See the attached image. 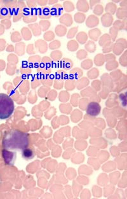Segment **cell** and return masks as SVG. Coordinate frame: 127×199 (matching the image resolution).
<instances>
[{
	"label": "cell",
	"instance_id": "1",
	"mask_svg": "<svg viewBox=\"0 0 127 199\" xmlns=\"http://www.w3.org/2000/svg\"><path fill=\"white\" fill-rule=\"evenodd\" d=\"M29 144V135L26 132L13 129L8 132L3 140V146L6 149L20 151L26 149Z\"/></svg>",
	"mask_w": 127,
	"mask_h": 199
},
{
	"label": "cell",
	"instance_id": "2",
	"mask_svg": "<svg viewBox=\"0 0 127 199\" xmlns=\"http://www.w3.org/2000/svg\"><path fill=\"white\" fill-rule=\"evenodd\" d=\"M14 108L13 100L5 93H0V119L10 117L14 112Z\"/></svg>",
	"mask_w": 127,
	"mask_h": 199
},
{
	"label": "cell",
	"instance_id": "3",
	"mask_svg": "<svg viewBox=\"0 0 127 199\" xmlns=\"http://www.w3.org/2000/svg\"><path fill=\"white\" fill-rule=\"evenodd\" d=\"M101 107L100 105L96 102H91L87 105L86 113L91 117H95L98 116L101 112Z\"/></svg>",
	"mask_w": 127,
	"mask_h": 199
},
{
	"label": "cell",
	"instance_id": "4",
	"mask_svg": "<svg viewBox=\"0 0 127 199\" xmlns=\"http://www.w3.org/2000/svg\"><path fill=\"white\" fill-rule=\"evenodd\" d=\"M38 17L41 20H48L52 17L50 14V8L49 7H43L39 8Z\"/></svg>",
	"mask_w": 127,
	"mask_h": 199
},
{
	"label": "cell",
	"instance_id": "5",
	"mask_svg": "<svg viewBox=\"0 0 127 199\" xmlns=\"http://www.w3.org/2000/svg\"><path fill=\"white\" fill-rule=\"evenodd\" d=\"M59 22L63 25V26L69 27L73 23V20H72V17L71 14H65L60 17Z\"/></svg>",
	"mask_w": 127,
	"mask_h": 199
},
{
	"label": "cell",
	"instance_id": "6",
	"mask_svg": "<svg viewBox=\"0 0 127 199\" xmlns=\"http://www.w3.org/2000/svg\"><path fill=\"white\" fill-rule=\"evenodd\" d=\"M99 24V18L94 16V15H90L86 19V26L90 28H95L97 26H98Z\"/></svg>",
	"mask_w": 127,
	"mask_h": 199
},
{
	"label": "cell",
	"instance_id": "7",
	"mask_svg": "<svg viewBox=\"0 0 127 199\" xmlns=\"http://www.w3.org/2000/svg\"><path fill=\"white\" fill-rule=\"evenodd\" d=\"M63 9L60 4H55L50 8V14L53 17H59L63 14Z\"/></svg>",
	"mask_w": 127,
	"mask_h": 199
},
{
	"label": "cell",
	"instance_id": "8",
	"mask_svg": "<svg viewBox=\"0 0 127 199\" xmlns=\"http://www.w3.org/2000/svg\"><path fill=\"white\" fill-rule=\"evenodd\" d=\"M113 20L114 19L113 16H111V14H109L107 13L104 14L101 17V22L102 25L104 27H106V28L110 27L113 25Z\"/></svg>",
	"mask_w": 127,
	"mask_h": 199
},
{
	"label": "cell",
	"instance_id": "9",
	"mask_svg": "<svg viewBox=\"0 0 127 199\" xmlns=\"http://www.w3.org/2000/svg\"><path fill=\"white\" fill-rule=\"evenodd\" d=\"M35 46L36 49H38L39 52L41 53L46 52L48 49V45L46 41L44 40H39L35 42Z\"/></svg>",
	"mask_w": 127,
	"mask_h": 199
},
{
	"label": "cell",
	"instance_id": "10",
	"mask_svg": "<svg viewBox=\"0 0 127 199\" xmlns=\"http://www.w3.org/2000/svg\"><path fill=\"white\" fill-rule=\"evenodd\" d=\"M76 8L78 11L85 13L88 11L90 6L87 1H78L76 4Z\"/></svg>",
	"mask_w": 127,
	"mask_h": 199
},
{
	"label": "cell",
	"instance_id": "11",
	"mask_svg": "<svg viewBox=\"0 0 127 199\" xmlns=\"http://www.w3.org/2000/svg\"><path fill=\"white\" fill-rule=\"evenodd\" d=\"M101 35V31L98 28H93L88 31V37L92 41H97Z\"/></svg>",
	"mask_w": 127,
	"mask_h": 199
},
{
	"label": "cell",
	"instance_id": "12",
	"mask_svg": "<svg viewBox=\"0 0 127 199\" xmlns=\"http://www.w3.org/2000/svg\"><path fill=\"white\" fill-rule=\"evenodd\" d=\"M29 29L32 31V34L35 37H38L41 34L42 30L38 23H32L28 25Z\"/></svg>",
	"mask_w": 127,
	"mask_h": 199
},
{
	"label": "cell",
	"instance_id": "13",
	"mask_svg": "<svg viewBox=\"0 0 127 199\" xmlns=\"http://www.w3.org/2000/svg\"><path fill=\"white\" fill-rule=\"evenodd\" d=\"M113 27L115 29H116L118 31L120 30L125 29L127 30L126 29V19H123L122 21L120 20H118L114 21V22L113 23Z\"/></svg>",
	"mask_w": 127,
	"mask_h": 199
},
{
	"label": "cell",
	"instance_id": "14",
	"mask_svg": "<svg viewBox=\"0 0 127 199\" xmlns=\"http://www.w3.org/2000/svg\"><path fill=\"white\" fill-rule=\"evenodd\" d=\"M105 10L107 14H111V16H113V15H114L116 12L117 6L115 3H114L113 2L108 3L106 6H105Z\"/></svg>",
	"mask_w": 127,
	"mask_h": 199
},
{
	"label": "cell",
	"instance_id": "15",
	"mask_svg": "<svg viewBox=\"0 0 127 199\" xmlns=\"http://www.w3.org/2000/svg\"><path fill=\"white\" fill-rule=\"evenodd\" d=\"M76 40L78 43L83 45L86 43L88 40V35L84 31L78 33L76 35Z\"/></svg>",
	"mask_w": 127,
	"mask_h": 199
},
{
	"label": "cell",
	"instance_id": "16",
	"mask_svg": "<svg viewBox=\"0 0 127 199\" xmlns=\"http://www.w3.org/2000/svg\"><path fill=\"white\" fill-rule=\"evenodd\" d=\"M55 31L57 36H59L60 37H63V36L66 35V33H67V28L62 25H57L55 27Z\"/></svg>",
	"mask_w": 127,
	"mask_h": 199
},
{
	"label": "cell",
	"instance_id": "17",
	"mask_svg": "<svg viewBox=\"0 0 127 199\" xmlns=\"http://www.w3.org/2000/svg\"><path fill=\"white\" fill-rule=\"evenodd\" d=\"M21 33H22V37L26 41L30 40L32 38V32L29 28L26 27H24L21 30Z\"/></svg>",
	"mask_w": 127,
	"mask_h": 199
},
{
	"label": "cell",
	"instance_id": "18",
	"mask_svg": "<svg viewBox=\"0 0 127 199\" xmlns=\"http://www.w3.org/2000/svg\"><path fill=\"white\" fill-rule=\"evenodd\" d=\"M63 9L66 12H71L74 10V5L73 3L70 1H65L63 3Z\"/></svg>",
	"mask_w": 127,
	"mask_h": 199
},
{
	"label": "cell",
	"instance_id": "19",
	"mask_svg": "<svg viewBox=\"0 0 127 199\" xmlns=\"http://www.w3.org/2000/svg\"><path fill=\"white\" fill-rule=\"evenodd\" d=\"M110 42H111V39L109 35L105 33V34L102 35L101 37L99 38V44L100 46L103 47L105 44H106Z\"/></svg>",
	"mask_w": 127,
	"mask_h": 199
},
{
	"label": "cell",
	"instance_id": "20",
	"mask_svg": "<svg viewBox=\"0 0 127 199\" xmlns=\"http://www.w3.org/2000/svg\"><path fill=\"white\" fill-rule=\"evenodd\" d=\"M116 17L119 19H122V20L127 17V9L123 8H118L117 10Z\"/></svg>",
	"mask_w": 127,
	"mask_h": 199
},
{
	"label": "cell",
	"instance_id": "21",
	"mask_svg": "<svg viewBox=\"0 0 127 199\" xmlns=\"http://www.w3.org/2000/svg\"><path fill=\"white\" fill-rule=\"evenodd\" d=\"M86 19L85 14L81 12H78L74 16V20L78 24L83 23Z\"/></svg>",
	"mask_w": 127,
	"mask_h": 199
},
{
	"label": "cell",
	"instance_id": "22",
	"mask_svg": "<svg viewBox=\"0 0 127 199\" xmlns=\"http://www.w3.org/2000/svg\"><path fill=\"white\" fill-rule=\"evenodd\" d=\"M68 49L70 51L76 50L79 47V44L78 42L75 40H71L68 42Z\"/></svg>",
	"mask_w": 127,
	"mask_h": 199
},
{
	"label": "cell",
	"instance_id": "23",
	"mask_svg": "<svg viewBox=\"0 0 127 199\" xmlns=\"http://www.w3.org/2000/svg\"><path fill=\"white\" fill-rule=\"evenodd\" d=\"M93 12L94 14V16H101V15L104 12V7L102 5L98 4L95 5L94 7L93 8Z\"/></svg>",
	"mask_w": 127,
	"mask_h": 199
},
{
	"label": "cell",
	"instance_id": "24",
	"mask_svg": "<svg viewBox=\"0 0 127 199\" xmlns=\"http://www.w3.org/2000/svg\"><path fill=\"white\" fill-rule=\"evenodd\" d=\"M85 49L86 50L90 52H93L96 49V45L95 42L92 40H89L86 42L85 46Z\"/></svg>",
	"mask_w": 127,
	"mask_h": 199
},
{
	"label": "cell",
	"instance_id": "25",
	"mask_svg": "<svg viewBox=\"0 0 127 199\" xmlns=\"http://www.w3.org/2000/svg\"><path fill=\"white\" fill-rule=\"evenodd\" d=\"M113 52L116 54H117V55H119L121 52H123V50L125 48H124V47L120 43H119V42H116V43L113 45Z\"/></svg>",
	"mask_w": 127,
	"mask_h": 199
},
{
	"label": "cell",
	"instance_id": "26",
	"mask_svg": "<svg viewBox=\"0 0 127 199\" xmlns=\"http://www.w3.org/2000/svg\"><path fill=\"white\" fill-rule=\"evenodd\" d=\"M39 25L42 31H46L50 28V22L48 20H41L39 22Z\"/></svg>",
	"mask_w": 127,
	"mask_h": 199
},
{
	"label": "cell",
	"instance_id": "27",
	"mask_svg": "<svg viewBox=\"0 0 127 199\" xmlns=\"http://www.w3.org/2000/svg\"><path fill=\"white\" fill-rule=\"evenodd\" d=\"M43 38L46 42H52L55 38V34L52 31H47L44 33Z\"/></svg>",
	"mask_w": 127,
	"mask_h": 199
},
{
	"label": "cell",
	"instance_id": "28",
	"mask_svg": "<svg viewBox=\"0 0 127 199\" xmlns=\"http://www.w3.org/2000/svg\"><path fill=\"white\" fill-rule=\"evenodd\" d=\"M16 52L19 55L22 56L24 53V50H25V44L24 42H19L16 45Z\"/></svg>",
	"mask_w": 127,
	"mask_h": 199
},
{
	"label": "cell",
	"instance_id": "29",
	"mask_svg": "<svg viewBox=\"0 0 127 199\" xmlns=\"http://www.w3.org/2000/svg\"><path fill=\"white\" fill-rule=\"evenodd\" d=\"M10 16L11 14L7 8L3 7L1 10H0V18L1 19H7V18L10 17Z\"/></svg>",
	"mask_w": 127,
	"mask_h": 199
},
{
	"label": "cell",
	"instance_id": "30",
	"mask_svg": "<svg viewBox=\"0 0 127 199\" xmlns=\"http://www.w3.org/2000/svg\"><path fill=\"white\" fill-rule=\"evenodd\" d=\"M37 19H38V17L32 16V15L31 14V13H30V14L28 15V16L23 17V20L26 23L34 22H35V21L37 20Z\"/></svg>",
	"mask_w": 127,
	"mask_h": 199
},
{
	"label": "cell",
	"instance_id": "31",
	"mask_svg": "<svg viewBox=\"0 0 127 199\" xmlns=\"http://www.w3.org/2000/svg\"><path fill=\"white\" fill-rule=\"evenodd\" d=\"M22 36L20 35V33L19 31H15L11 36V40L13 42H19L22 40Z\"/></svg>",
	"mask_w": 127,
	"mask_h": 199
},
{
	"label": "cell",
	"instance_id": "32",
	"mask_svg": "<svg viewBox=\"0 0 127 199\" xmlns=\"http://www.w3.org/2000/svg\"><path fill=\"white\" fill-rule=\"evenodd\" d=\"M118 33V31L116 29H115L113 27L110 28L109 29V36L111 39V42H114L116 41Z\"/></svg>",
	"mask_w": 127,
	"mask_h": 199
},
{
	"label": "cell",
	"instance_id": "33",
	"mask_svg": "<svg viewBox=\"0 0 127 199\" xmlns=\"http://www.w3.org/2000/svg\"><path fill=\"white\" fill-rule=\"evenodd\" d=\"M78 31V27H73V28H72L71 29H69L67 35L68 38L69 39L73 38L76 36V35Z\"/></svg>",
	"mask_w": 127,
	"mask_h": 199
},
{
	"label": "cell",
	"instance_id": "34",
	"mask_svg": "<svg viewBox=\"0 0 127 199\" xmlns=\"http://www.w3.org/2000/svg\"><path fill=\"white\" fill-rule=\"evenodd\" d=\"M60 45H61V43H60V42L59 40H53L50 43L49 47H50V49L52 50L57 49H59V48L60 47Z\"/></svg>",
	"mask_w": 127,
	"mask_h": 199
},
{
	"label": "cell",
	"instance_id": "35",
	"mask_svg": "<svg viewBox=\"0 0 127 199\" xmlns=\"http://www.w3.org/2000/svg\"><path fill=\"white\" fill-rule=\"evenodd\" d=\"M113 42H110L109 43L105 44L103 46V52H110V51L113 49Z\"/></svg>",
	"mask_w": 127,
	"mask_h": 199
},
{
	"label": "cell",
	"instance_id": "36",
	"mask_svg": "<svg viewBox=\"0 0 127 199\" xmlns=\"http://www.w3.org/2000/svg\"><path fill=\"white\" fill-rule=\"evenodd\" d=\"M103 59V55H102V54H99V55L95 56V61L96 65H102V63H103V61H102L103 59Z\"/></svg>",
	"mask_w": 127,
	"mask_h": 199
},
{
	"label": "cell",
	"instance_id": "37",
	"mask_svg": "<svg viewBox=\"0 0 127 199\" xmlns=\"http://www.w3.org/2000/svg\"><path fill=\"white\" fill-rule=\"evenodd\" d=\"M77 56L80 59L84 58L87 56V52L84 50H80L77 53Z\"/></svg>",
	"mask_w": 127,
	"mask_h": 199
},
{
	"label": "cell",
	"instance_id": "38",
	"mask_svg": "<svg viewBox=\"0 0 127 199\" xmlns=\"http://www.w3.org/2000/svg\"><path fill=\"white\" fill-rule=\"evenodd\" d=\"M1 23L3 24L5 26V29H9L10 28V26L11 25V21L8 19H5L1 21Z\"/></svg>",
	"mask_w": 127,
	"mask_h": 199
},
{
	"label": "cell",
	"instance_id": "39",
	"mask_svg": "<svg viewBox=\"0 0 127 199\" xmlns=\"http://www.w3.org/2000/svg\"><path fill=\"white\" fill-rule=\"evenodd\" d=\"M27 52L29 54H32L35 53L34 49V45L29 44L27 47Z\"/></svg>",
	"mask_w": 127,
	"mask_h": 199
},
{
	"label": "cell",
	"instance_id": "40",
	"mask_svg": "<svg viewBox=\"0 0 127 199\" xmlns=\"http://www.w3.org/2000/svg\"><path fill=\"white\" fill-rule=\"evenodd\" d=\"M27 4H28V8H29L37 7V3H36V1H27Z\"/></svg>",
	"mask_w": 127,
	"mask_h": 199
},
{
	"label": "cell",
	"instance_id": "41",
	"mask_svg": "<svg viewBox=\"0 0 127 199\" xmlns=\"http://www.w3.org/2000/svg\"><path fill=\"white\" fill-rule=\"evenodd\" d=\"M117 42H119V43H120L122 45V46L124 47V48H126L127 47V42L126 40H125V38H119V39H118V40H116Z\"/></svg>",
	"mask_w": 127,
	"mask_h": 199
},
{
	"label": "cell",
	"instance_id": "42",
	"mask_svg": "<svg viewBox=\"0 0 127 199\" xmlns=\"http://www.w3.org/2000/svg\"><path fill=\"white\" fill-rule=\"evenodd\" d=\"M51 55H52L53 58H55V57H57V58H59L60 57L62 56V52H60V51H59V50L53 51V52L51 53Z\"/></svg>",
	"mask_w": 127,
	"mask_h": 199
},
{
	"label": "cell",
	"instance_id": "43",
	"mask_svg": "<svg viewBox=\"0 0 127 199\" xmlns=\"http://www.w3.org/2000/svg\"><path fill=\"white\" fill-rule=\"evenodd\" d=\"M36 3L43 7H45V5H47L48 1H47V0H38V1H36Z\"/></svg>",
	"mask_w": 127,
	"mask_h": 199
},
{
	"label": "cell",
	"instance_id": "44",
	"mask_svg": "<svg viewBox=\"0 0 127 199\" xmlns=\"http://www.w3.org/2000/svg\"><path fill=\"white\" fill-rule=\"evenodd\" d=\"M101 2V1H93V0L92 1H90V5L89 6H90V8L93 9V8L94 7L95 5L99 4Z\"/></svg>",
	"mask_w": 127,
	"mask_h": 199
},
{
	"label": "cell",
	"instance_id": "45",
	"mask_svg": "<svg viewBox=\"0 0 127 199\" xmlns=\"http://www.w3.org/2000/svg\"><path fill=\"white\" fill-rule=\"evenodd\" d=\"M6 44H7L6 43V41L3 40V39H1V40H0V50H4Z\"/></svg>",
	"mask_w": 127,
	"mask_h": 199
},
{
	"label": "cell",
	"instance_id": "46",
	"mask_svg": "<svg viewBox=\"0 0 127 199\" xmlns=\"http://www.w3.org/2000/svg\"><path fill=\"white\" fill-rule=\"evenodd\" d=\"M121 8L127 9V1H122L120 3Z\"/></svg>",
	"mask_w": 127,
	"mask_h": 199
},
{
	"label": "cell",
	"instance_id": "47",
	"mask_svg": "<svg viewBox=\"0 0 127 199\" xmlns=\"http://www.w3.org/2000/svg\"><path fill=\"white\" fill-rule=\"evenodd\" d=\"M5 27L1 25H0V35H1L3 34V33H4V31H5Z\"/></svg>",
	"mask_w": 127,
	"mask_h": 199
},
{
	"label": "cell",
	"instance_id": "48",
	"mask_svg": "<svg viewBox=\"0 0 127 199\" xmlns=\"http://www.w3.org/2000/svg\"><path fill=\"white\" fill-rule=\"evenodd\" d=\"M57 3H58V1H52V0H50V1H48V3L50 5H52L53 4H57Z\"/></svg>",
	"mask_w": 127,
	"mask_h": 199
},
{
	"label": "cell",
	"instance_id": "49",
	"mask_svg": "<svg viewBox=\"0 0 127 199\" xmlns=\"http://www.w3.org/2000/svg\"><path fill=\"white\" fill-rule=\"evenodd\" d=\"M7 50V51H13L14 50V47H13V46H11V45H10V46H8Z\"/></svg>",
	"mask_w": 127,
	"mask_h": 199
}]
</instances>
